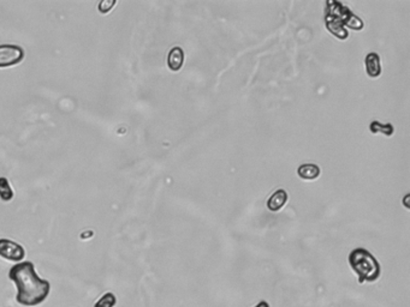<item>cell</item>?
I'll return each mask as SVG.
<instances>
[{
	"instance_id": "9",
	"label": "cell",
	"mask_w": 410,
	"mask_h": 307,
	"mask_svg": "<svg viewBox=\"0 0 410 307\" xmlns=\"http://www.w3.org/2000/svg\"><path fill=\"white\" fill-rule=\"evenodd\" d=\"M320 167L314 163H305L297 168L298 177L303 180H315L320 177Z\"/></svg>"
},
{
	"instance_id": "1",
	"label": "cell",
	"mask_w": 410,
	"mask_h": 307,
	"mask_svg": "<svg viewBox=\"0 0 410 307\" xmlns=\"http://www.w3.org/2000/svg\"><path fill=\"white\" fill-rule=\"evenodd\" d=\"M10 280L15 282L17 288V302L26 307L39 306L47 299L51 292L48 281L38 276L31 262H21L11 267Z\"/></svg>"
},
{
	"instance_id": "12",
	"label": "cell",
	"mask_w": 410,
	"mask_h": 307,
	"mask_svg": "<svg viewBox=\"0 0 410 307\" xmlns=\"http://www.w3.org/2000/svg\"><path fill=\"white\" fill-rule=\"evenodd\" d=\"M117 303V298L113 293H106L95 302L94 307H115Z\"/></svg>"
},
{
	"instance_id": "7",
	"label": "cell",
	"mask_w": 410,
	"mask_h": 307,
	"mask_svg": "<svg viewBox=\"0 0 410 307\" xmlns=\"http://www.w3.org/2000/svg\"><path fill=\"white\" fill-rule=\"evenodd\" d=\"M288 202V192L280 188V190H277L276 192H273V195L271 196L267 201V209L272 213H277L283 208V206L287 204Z\"/></svg>"
},
{
	"instance_id": "8",
	"label": "cell",
	"mask_w": 410,
	"mask_h": 307,
	"mask_svg": "<svg viewBox=\"0 0 410 307\" xmlns=\"http://www.w3.org/2000/svg\"><path fill=\"white\" fill-rule=\"evenodd\" d=\"M184 64V52L181 47H173L167 55V66L171 71H180Z\"/></svg>"
},
{
	"instance_id": "5",
	"label": "cell",
	"mask_w": 410,
	"mask_h": 307,
	"mask_svg": "<svg viewBox=\"0 0 410 307\" xmlns=\"http://www.w3.org/2000/svg\"><path fill=\"white\" fill-rule=\"evenodd\" d=\"M0 257L10 262H21L26 257L23 246L10 239H0Z\"/></svg>"
},
{
	"instance_id": "10",
	"label": "cell",
	"mask_w": 410,
	"mask_h": 307,
	"mask_svg": "<svg viewBox=\"0 0 410 307\" xmlns=\"http://www.w3.org/2000/svg\"><path fill=\"white\" fill-rule=\"evenodd\" d=\"M369 130L372 131V133L377 135V133H383L385 136H387V137H390V136L394 135V125L392 124H381L379 121H372L369 125Z\"/></svg>"
},
{
	"instance_id": "13",
	"label": "cell",
	"mask_w": 410,
	"mask_h": 307,
	"mask_svg": "<svg viewBox=\"0 0 410 307\" xmlns=\"http://www.w3.org/2000/svg\"><path fill=\"white\" fill-rule=\"evenodd\" d=\"M115 5H116L115 0H102V2H100L98 9L101 13H108L111 11Z\"/></svg>"
},
{
	"instance_id": "2",
	"label": "cell",
	"mask_w": 410,
	"mask_h": 307,
	"mask_svg": "<svg viewBox=\"0 0 410 307\" xmlns=\"http://www.w3.org/2000/svg\"><path fill=\"white\" fill-rule=\"evenodd\" d=\"M330 6H332V10H326L325 23L329 31H331L334 36H337L340 40H345L348 37V31L344 29V24H347L349 28L354 30H361L363 28V22L360 21L354 13H351L350 10L342 5L337 2H329Z\"/></svg>"
},
{
	"instance_id": "6",
	"label": "cell",
	"mask_w": 410,
	"mask_h": 307,
	"mask_svg": "<svg viewBox=\"0 0 410 307\" xmlns=\"http://www.w3.org/2000/svg\"><path fill=\"white\" fill-rule=\"evenodd\" d=\"M366 72L370 78H378L381 74L380 55L376 52L368 53L365 59Z\"/></svg>"
},
{
	"instance_id": "4",
	"label": "cell",
	"mask_w": 410,
	"mask_h": 307,
	"mask_svg": "<svg viewBox=\"0 0 410 307\" xmlns=\"http://www.w3.org/2000/svg\"><path fill=\"white\" fill-rule=\"evenodd\" d=\"M24 58V51L21 46L0 45V67L17 65Z\"/></svg>"
},
{
	"instance_id": "14",
	"label": "cell",
	"mask_w": 410,
	"mask_h": 307,
	"mask_svg": "<svg viewBox=\"0 0 410 307\" xmlns=\"http://www.w3.org/2000/svg\"><path fill=\"white\" fill-rule=\"evenodd\" d=\"M254 307H270V305H269V302L263 301V300H262V301H260L258 305L254 306Z\"/></svg>"
},
{
	"instance_id": "11",
	"label": "cell",
	"mask_w": 410,
	"mask_h": 307,
	"mask_svg": "<svg viewBox=\"0 0 410 307\" xmlns=\"http://www.w3.org/2000/svg\"><path fill=\"white\" fill-rule=\"evenodd\" d=\"M0 198L4 202H10L13 198V190L6 178H0Z\"/></svg>"
},
{
	"instance_id": "3",
	"label": "cell",
	"mask_w": 410,
	"mask_h": 307,
	"mask_svg": "<svg viewBox=\"0 0 410 307\" xmlns=\"http://www.w3.org/2000/svg\"><path fill=\"white\" fill-rule=\"evenodd\" d=\"M349 265L358 274L360 283L376 282L381 275V266L378 259L368 250L358 247L349 253Z\"/></svg>"
}]
</instances>
